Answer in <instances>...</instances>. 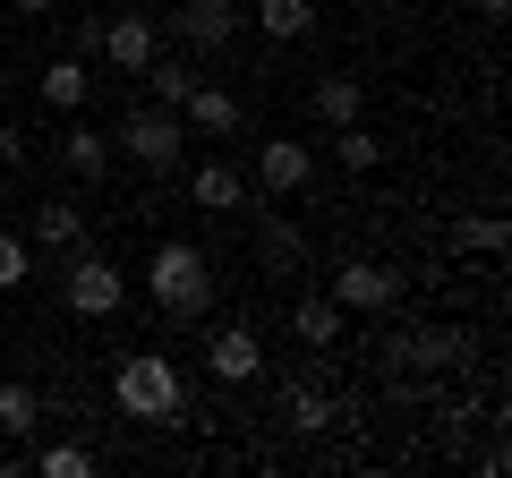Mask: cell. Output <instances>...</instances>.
<instances>
[{
    "mask_svg": "<svg viewBox=\"0 0 512 478\" xmlns=\"http://www.w3.org/2000/svg\"><path fill=\"white\" fill-rule=\"evenodd\" d=\"M111 402H120V419L137 427H180L188 419V376L171 350H128L120 368H111Z\"/></svg>",
    "mask_w": 512,
    "mask_h": 478,
    "instance_id": "1",
    "label": "cell"
},
{
    "mask_svg": "<svg viewBox=\"0 0 512 478\" xmlns=\"http://www.w3.org/2000/svg\"><path fill=\"white\" fill-rule=\"evenodd\" d=\"M146 291L154 308L171 316V325H197L205 308H214V265H205V248H188V239H163L146 265Z\"/></svg>",
    "mask_w": 512,
    "mask_h": 478,
    "instance_id": "2",
    "label": "cell"
},
{
    "mask_svg": "<svg viewBox=\"0 0 512 478\" xmlns=\"http://www.w3.org/2000/svg\"><path fill=\"white\" fill-rule=\"evenodd\" d=\"M111 146H120L137 171H171L188 154V120H180V111H163V103H146V111H128V120H120Z\"/></svg>",
    "mask_w": 512,
    "mask_h": 478,
    "instance_id": "3",
    "label": "cell"
},
{
    "mask_svg": "<svg viewBox=\"0 0 512 478\" xmlns=\"http://www.w3.org/2000/svg\"><path fill=\"white\" fill-rule=\"evenodd\" d=\"M60 299H69L77 316H120L128 282H120V265H111L103 248H69V274H60Z\"/></svg>",
    "mask_w": 512,
    "mask_h": 478,
    "instance_id": "4",
    "label": "cell"
},
{
    "mask_svg": "<svg viewBox=\"0 0 512 478\" xmlns=\"http://www.w3.org/2000/svg\"><path fill=\"white\" fill-rule=\"evenodd\" d=\"M419 368H470V333L461 325L393 333V342H384V376H419Z\"/></svg>",
    "mask_w": 512,
    "mask_h": 478,
    "instance_id": "5",
    "label": "cell"
},
{
    "mask_svg": "<svg viewBox=\"0 0 512 478\" xmlns=\"http://www.w3.org/2000/svg\"><path fill=\"white\" fill-rule=\"evenodd\" d=\"M325 291L342 299V316H384L393 299H402V274H393L384 257H350V265H333Z\"/></svg>",
    "mask_w": 512,
    "mask_h": 478,
    "instance_id": "6",
    "label": "cell"
},
{
    "mask_svg": "<svg viewBox=\"0 0 512 478\" xmlns=\"http://www.w3.org/2000/svg\"><path fill=\"white\" fill-rule=\"evenodd\" d=\"M239 26H248V9H239V0H180V9H171L180 52H231Z\"/></svg>",
    "mask_w": 512,
    "mask_h": 478,
    "instance_id": "7",
    "label": "cell"
},
{
    "mask_svg": "<svg viewBox=\"0 0 512 478\" xmlns=\"http://www.w3.org/2000/svg\"><path fill=\"white\" fill-rule=\"evenodd\" d=\"M94 52L111 60L120 77H137L154 52H163V26H154V9H120V18H103V35H94Z\"/></svg>",
    "mask_w": 512,
    "mask_h": 478,
    "instance_id": "8",
    "label": "cell"
},
{
    "mask_svg": "<svg viewBox=\"0 0 512 478\" xmlns=\"http://www.w3.org/2000/svg\"><path fill=\"white\" fill-rule=\"evenodd\" d=\"M308 180H316V154L299 146V137H265V146H256V188H265V197H299Z\"/></svg>",
    "mask_w": 512,
    "mask_h": 478,
    "instance_id": "9",
    "label": "cell"
},
{
    "mask_svg": "<svg viewBox=\"0 0 512 478\" xmlns=\"http://www.w3.org/2000/svg\"><path fill=\"white\" fill-rule=\"evenodd\" d=\"M205 368H214V385H256V368H265L256 325H222L214 342H205Z\"/></svg>",
    "mask_w": 512,
    "mask_h": 478,
    "instance_id": "10",
    "label": "cell"
},
{
    "mask_svg": "<svg viewBox=\"0 0 512 478\" xmlns=\"http://www.w3.org/2000/svg\"><path fill=\"white\" fill-rule=\"evenodd\" d=\"M180 120H188L197 137H239V120H248V103H239L231 86H205V77H197V86H188V103H180Z\"/></svg>",
    "mask_w": 512,
    "mask_h": 478,
    "instance_id": "11",
    "label": "cell"
},
{
    "mask_svg": "<svg viewBox=\"0 0 512 478\" xmlns=\"http://www.w3.org/2000/svg\"><path fill=\"white\" fill-rule=\"evenodd\" d=\"M248 197H256V180L239 163H197L188 171V205H205V214H239Z\"/></svg>",
    "mask_w": 512,
    "mask_h": 478,
    "instance_id": "12",
    "label": "cell"
},
{
    "mask_svg": "<svg viewBox=\"0 0 512 478\" xmlns=\"http://www.w3.org/2000/svg\"><path fill=\"white\" fill-rule=\"evenodd\" d=\"M26 239H35V248H52V257H69V248H86V214H77L69 197H43L35 222H26Z\"/></svg>",
    "mask_w": 512,
    "mask_h": 478,
    "instance_id": "13",
    "label": "cell"
},
{
    "mask_svg": "<svg viewBox=\"0 0 512 478\" xmlns=\"http://www.w3.org/2000/svg\"><path fill=\"white\" fill-rule=\"evenodd\" d=\"M35 94H43V111H86L94 77H86V60L69 52V60H43V86H35Z\"/></svg>",
    "mask_w": 512,
    "mask_h": 478,
    "instance_id": "14",
    "label": "cell"
},
{
    "mask_svg": "<svg viewBox=\"0 0 512 478\" xmlns=\"http://www.w3.org/2000/svg\"><path fill=\"white\" fill-rule=\"evenodd\" d=\"M291 333H299L308 350H333V342H342V299H333V291H308V299L291 308Z\"/></svg>",
    "mask_w": 512,
    "mask_h": 478,
    "instance_id": "15",
    "label": "cell"
},
{
    "mask_svg": "<svg viewBox=\"0 0 512 478\" xmlns=\"http://www.w3.org/2000/svg\"><path fill=\"white\" fill-rule=\"evenodd\" d=\"M308 111H316V120H325V129H350V120H359V111H367V86H359V77H316Z\"/></svg>",
    "mask_w": 512,
    "mask_h": 478,
    "instance_id": "16",
    "label": "cell"
},
{
    "mask_svg": "<svg viewBox=\"0 0 512 478\" xmlns=\"http://www.w3.org/2000/svg\"><path fill=\"white\" fill-rule=\"evenodd\" d=\"M60 163H69V180H111V137L77 120V129L60 137Z\"/></svg>",
    "mask_w": 512,
    "mask_h": 478,
    "instance_id": "17",
    "label": "cell"
},
{
    "mask_svg": "<svg viewBox=\"0 0 512 478\" xmlns=\"http://www.w3.org/2000/svg\"><path fill=\"white\" fill-rule=\"evenodd\" d=\"M137 77H146V94H154L163 111H180V103H188V86H197V77H188V52H154Z\"/></svg>",
    "mask_w": 512,
    "mask_h": 478,
    "instance_id": "18",
    "label": "cell"
},
{
    "mask_svg": "<svg viewBox=\"0 0 512 478\" xmlns=\"http://www.w3.org/2000/svg\"><path fill=\"white\" fill-rule=\"evenodd\" d=\"M282 419H291V436H325L342 410H333V393H316V385H291L282 393Z\"/></svg>",
    "mask_w": 512,
    "mask_h": 478,
    "instance_id": "19",
    "label": "cell"
},
{
    "mask_svg": "<svg viewBox=\"0 0 512 478\" xmlns=\"http://www.w3.org/2000/svg\"><path fill=\"white\" fill-rule=\"evenodd\" d=\"M316 26V0H256V35H274V43H299Z\"/></svg>",
    "mask_w": 512,
    "mask_h": 478,
    "instance_id": "20",
    "label": "cell"
},
{
    "mask_svg": "<svg viewBox=\"0 0 512 478\" xmlns=\"http://www.w3.org/2000/svg\"><path fill=\"white\" fill-rule=\"evenodd\" d=\"M504 214H461L453 222V257H504Z\"/></svg>",
    "mask_w": 512,
    "mask_h": 478,
    "instance_id": "21",
    "label": "cell"
},
{
    "mask_svg": "<svg viewBox=\"0 0 512 478\" xmlns=\"http://www.w3.org/2000/svg\"><path fill=\"white\" fill-rule=\"evenodd\" d=\"M35 427H43V393L0 376V436H35Z\"/></svg>",
    "mask_w": 512,
    "mask_h": 478,
    "instance_id": "22",
    "label": "cell"
},
{
    "mask_svg": "<svg viewBox=\"0 0 512 478\" xmlns=\"http://www.w3.org/2000/svg\"><path fill=\"white\" fill-rule=\"evenodd\" d=\"M35 470H43V478H94L103 461H94L86 444H43V453H35Z\"/></svg>",
    "mask_w": 512,
    "mask_h": 478,
    "instance_id": "23",
    "label": "cell"
},
{
    "mask_svg": "<svg viewBox=\"0 0 512 478\" xmlns=\"http://www.w3.org/2000/svg\"><path fill=\"white\" fill-rule=\"evenodd\" d=\"M26 274H35V239L0 231V291H26Z\"/></svg>",
    "mask_w": 512,
    "mask_h": 478,
    "instance_id": "24",
    "label": "cell"
},
{
    "mask_svg": "<svg viewBox=\"0 0 512 478\" xmlns=\"http://www.w3.org/2000/svg\"><path fill=\"white\" fill-rule=\"evenodd\" d=\"M333 154H342V171H376V163H384V146L359 129V120H350V129H333Z\"/></svg>",
    "mask_w": 512,
    "mask_h": 478,
    "instance_id": "25",
    "label": "cell"
},
{
    "mask_svg": "<svg viewBox=\"0 0 512 478\" xmlns=\"http://www.w3.org/2000/svg\"><path fill=\"white\" fill-rule=\"evenodd\" d=\"M9 9H26V18H52V9H60V0H9Z\"/></svg>",
    "mask_w": 512,
    "mask_h": 478,
    "instance_id": "26",
    "label": "cell"
},
{
    "mask_svg": "<svg viewBox=\"0 0 512 478\" xmlns=\"http://www.w3.org/2000/svg\"><path fill=\"white\" fill-rule=\"evenodd\" d=\"M470 9H478V18H504V9H512V0H470Z\"/></svg>",
    "mask_w": 512,
    "mask_h": 478,
    "instance_id": "27",
    "label": "cell"
},
{
    "mask_svg": "<svg viewBox=\"0 0 512 478\" xmlns=\"http://www.w3.org/2000/svg\"><path fill=\"white\" fill-rule=\"evenodd\" d=\"M120 9H163V0H120Z\"/></svg>",
    "mask_w": 512,
    "mask_h": 478,
    "instance_id": "28",
    "label": "cell"
},
{
    "mask_svg": "<svg viewBox=\"0 0 512 478\" xmlns=\"http://www.w3.org/2000/svg\"><path fill=\"white\" fill-rule=\"evenodd\" d=\"M0 52H9V26H0Z\"/></svg>",
    "mask_w": 512,
    "mask_h": 478,
    "instance_id": "29",
    "label": "cell"
},
{
    "mask_svg": "<svg viewBox=\"0 0 512 478\" xmlns=\"http://www.w3.org/2000/svg\"><path fill=\"white\" fill-rule=\"evenodd\" d=\"M0 376H9V350H0Z\"/></svg>",
    "mask_w": 512,
    "mask_h": 478,
    "instance_id": "30",
    "label": "cell"
}]
</instances>
